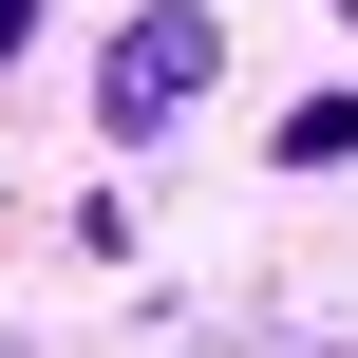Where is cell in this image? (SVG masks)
Returning <instances> with one entry per match:
<instances>
[{
	"label": "cell",
	"instance_id": "obj_1",
	"mask_svg": "<svg viewBox=\"0 0 358 358\" xmlns=\"http://www.w3.org/2000/svg\"><path fill=\"white\" fill-rule=\"evenodd\" d=\"M208 94H227V19H208V0H132V19L94 38V132H113V151L189 132Z\"/></svg>",
	"mask_w": 358,
	"mask_h": 358
},
{
	"label": "cell",
	"instance_id": "obj_2",
	"mask_svg": "<svg viewBox=\"0 0 358 358\" xmlns=\"http://www.w3.org/2000/svg\"><path fill=\"white\" fill-rule=\"evenodd\" d=\"M19 38H38V0H0V57H19Z\"/></svg>",
	"mask_w": 358,
	"mask_h": 358
},
{
	"label": "cell",
	"instance_id": "obj_3",
	"mask_svg": "<svg viewBox=\"0 0 358 358\" xmlns=\"http://www.w3.org/2000/svg\"><path fill=\"white\" fill-rule=\"evenodd\" d=\"M340 19H358V0H340Z\"/></svg>",
	"mask_w": 358,
	"mask_h": 358
}]
</instances>
